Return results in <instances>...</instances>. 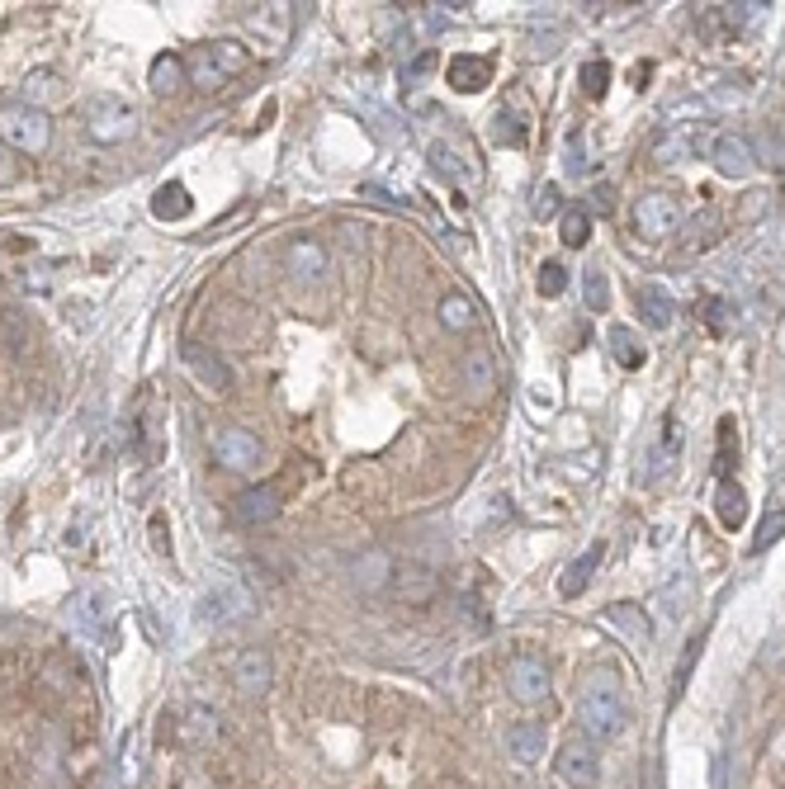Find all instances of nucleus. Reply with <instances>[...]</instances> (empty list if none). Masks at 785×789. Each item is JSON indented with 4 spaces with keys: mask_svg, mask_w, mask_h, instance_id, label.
Returning a JSON list of instances; mask_svg holds the SVG:
<instances>
[{
    "mask_svg": "<svg viewBox=\"0 0 785 789\" xmlns=\"http://www.w3.org/2000/svg\"><path fill=\"white\" fill-rule=\"evenodd\" d=\"M577 729L591 747L624 733V681L616 667L583 671V681H577Z\"/></svg>",
    "mask_w": 785,
    "mask_h": 789,
    "instance_id": "1",
    "label": "nucleus"
},
{
    "mask_svg": "<svg viewBox=\"0 0 785 789\" xmlns=\"http://www.w3.org/2000/svg\"><path fill=\"white\" fill-rule=\"evenodd\" d=\"M81 129L96 147H119L137 129V109L119 100V95H90V104L81 109Z\"/></svg>",
    "mask_w": 785,
    "mask_h": 789,
    "instance_id": "2",
    "label": "nucleus"
},
{
    "mask_svg": "<svg viewBox=\"0 0 785 789\" xmlns=\"http://www.w3.org/2000/svg\"><path fill=\"white\" fill-rule=\"evenodd\" d=\"M0 142L10 152H24V156H43L53 147V119L43 109H29V104H5L0 109Z\"/></svg>",
    "mask_w": 785,
    "mask_h": 789,
    "instance_id": "3",
    "label": "nucleus"
},
{
    "mask_svg": "<svg viewBox=\"0 0 785 789\" xmlns=\"http://www.w3.org/2000/svg\"><path fill=\"white\" fill-rule=\"evenodd\" d=\"M630 223H634V236H643V242H667V236L682 232V203L672 195H643V199H634Z\"/></svg>",
    "mask_w": 785,
    "mask_h": 789,
    "instance_id": "4",
    "label": "nucleus"
},
{
    "mask_svg": "<svg viewBox=\"0 0 785 789\" xmlns=\"http://www.w3.org/2000/svg\"><path fill=\"white\" fill-rule=\"evenodd\" d=\"M213 459L232 473H251L261 464V435L246 425H218L213 431Z\"/></svg>",
    "mask_w": 785,
    "mask_h": 789,
    "instance_id": "5",
    "label": "nucleus"
},
{
    "mask_svg": "<svg viewBox=\"0 0 785 789\" xmlns=\"http://www.w3.org/2000/svg\"><path fill=\"white\" fill-rule=\"evenodd\" d=\"M507 696L516 704H544L549 700V667H544V657L521 653V657L507 662Z\"/></svg>",
    "mask_w": 785,
    "mask_h": 789,
    "instance_id": "6",
    "label": "nucleus"
},
{
    "mask_svg": "<svg viewBox=\"0 0 785 789\" xmlns=\"http://www.w3.org/2000/svg\"><path fill=\"white\" fill-rule=\"evenodd\" d=\"M554 770H559V780L568 789H591L596 780H601V762H596V747L587 743V737H568V743L559 747V756H554Z\"/></svg>",
    "mask_w": 785,
    "mask_h": 789,
    "instance_id": "7",
    "label": "nucleus"
},
{
    "mask_svg": "<svg viewBox=\"0 0 785 789\" xmlns=\"http://www.w3.org/2000/svg\"><path fill=\"white\" fill-rule=\"evenodd\" d=\"M710 162H715V170H719V176H729V180H743L748 170L758 166V152H752V142H748L743 133L725 129V133H715V137H710Z\"/></svg>",
    "mask_w": 785,
    "mask_h": 789,
    "instance_id": "8",
    "label": "nucleus"
},
{
    "mask_svg": "<svg viewBox=\"0 0 785 789\" xmlns=\"http://www.w3.org/2000/svg\"><path fill=\"white\" fill-rule=\"evenodd\" d=\"M199 614L203 620H213V624L246 620V614H256V601H251V591L242 587V581H218V587L199 601Z\"/></svg>",
    "mask_w": 785,
    "mask_h": 789,
    "instance_id": "9",
    "label": "nucleus"
},
{
    "mask_svg": "<svg viewBox=\"0 0 785 789\" xmlns=\"http://www.w3.org/2000/svg\"><path fill=\"white\" fill-rule=\"evenodd\" d=\"M275 681V667H270V653L265 648H246L237 662H232V686L242 690L246 700H261Z\"/></svg>",
    "mask_w": 785,
    "mask_h": 789,
    "instance_id": "10",
    "label": "nucleus"
},
{
    "mask_svg": "<svg viewBox=\"0 0 785 789\" xmlns=\"http://www.w3.org/2000/svg\"><path fill=\"white\" fill-rule=\"evenodd\" d=\"M435 591H441V581H435L431 567H417V563H407V567H393V596H398L402 605H431L435 601Z\"/></svg>",
    "mask_w": 785,
    "mask_h": 789,
    "instance_id": "11",
    "label": "nucleus"
},
{
    "mask_svg": "<svg viewBox=\"0 0 785 789\" xmlns=\"http://www.w3.org/2000/svg\"><path fill=\"white\" fill-rule=\"evenodd\" d=\"M279 265H285V275H294V279H318L327 270V246L318 236H294V242L279 251Z\"/></svg>",
    "mask_w": 785,
    "mask_h": 789,
    "instance_id": "12",
    "label": "nucleus"
},
{
    "mask_svg": "<svg viewBox=\"0 0 785 789\" xmlns=\"http://www.w3.org/2000/svg\"><path fill=\"white\" fill-rule=\"evenodd\" d=\"M351 581H355V591H365V596L393 587V554L388 548H365V554L351 563Z\"/></svg>",
    "mask_w": 785,
    "mask_h": 789,
    "instance_id": "13",
    "label": "nucleus"
},
{
    "mask_svg": "<svg viewBox=\"0 0 785 789\" xmlns=\"http://www.w3.org/2000/svg\"><path fill=\"white\" fill-rule=\"evenodd\" d=\"M450 86L460 90V95H478V90H488L493 86V57H468V53H460V57H450Z\"/></svg>",
    "mask_w": 785,
    "mask_h": 789,
    "instance_id": "14",
    "label": "nucleus"
},
{
    "mask_svg": "<svg viewBox=\"0 0 785 789\" xmlns=\"http://www.w3.org/2000/svg\"><path fill=\"white\" fill-rule=\"evenodd\" d=\"M176 737L185 747H213L218 737H223V723H218V714L213 709H203V704H190L180 714V729H176Z\"/></svg>",
    "mask_w": 785,
    "mask_h": 789,
    "instance_id": "15",
    "label": "nucleus"
},
{
    "mask_svg": "<svg viewBox=\"0 0 785 789\" xmlns=\"http://www.w3.org/2000/svg\"><path fill=\"white\" fill-rule=\"evenodd\" d=\"M185 369H190L195 384H203L209 392H228L232 388V369L213 351H203V345H190V351H185Z\"/></svg>",
    "mask_w": 785,
    "mask_h": 789,
    "instance_id": "16",
    "label": "nucleus"
},
{
    "mask_svg": "<svg viewBox=\"0 0 785 789\" xmlns=\"http://www.w3.org/2000/svg\"><path fill=\"white\" fill-rule=\"evenodd\" d=\"M275 515H279V487L261 482V487H246V492L237 497V520L242 525H270Z\"/></svg>",
    "mask_w": 785,
    "mask_h": 789,
    "instance_id": "17",
    "label": "nucleus"
},
{
    "mask_svg": "<svg viewBox=\"0 0 785 789\" xmlns=\"http://www.w3.org/2000/svg\"><path fill=\"white\" fill-rule=\"evenodd\" d=\"M507 752L521 766H540L544 762V723H535V719L511 723V729H507Z\"/></svg>",
    "mask_w": 785,
    "mask_h": 789,
    "instance_id": "18",
    "label": "nucleus"
},
{
    "mask_svg": "<svg viewBox=\"0 0 785 789\" xmlns=\"http://www.w3.org/2000/svg\"><path fill=\"white\" fill-rule=\"evenodd\" d=\"M601 554H606V544H591L583 558H573L568 567H563V577H559V596H583L591 587V577H596V567H601Z\"/></svg>",
    "mask_w": 785,
    "mask_h": 789,
    "instance_id": "19",
    "label": "nucleus"
},
{
    "mask_svg": "<svg viewBox=\"0 0 785 789\" xmlns=\"http://www.w3.org/2000/svg\"><path fill=\"white\" fill-rule=\"evenodd\" d=\"M719 232H725V218L715 209H700L696 218L686 223V236H682V256H700V251H710L719 242Z\"/></svg>",
    "mask_w": 785,
    "mask_h": 789,
    "instance_id": "20",
    "label": "nucleus"
},
{
    "mask_svg": "<svg viewBox=\"0 0 785 789\" xmlns=\"http://www.w3.org/2000/svg\"><path fill=\"white\" fill-rule=\"evenodd\" d=\"M690 601H696V581L690 577H672L663 591H657V614H663V624H682L690 614Z\"/></svg>",
    "mask_w": 785,
    "mask_h": 789,
    "instance_id": "21",
    "label": "nucleus"
},
{
    "mask_svg": "<svg viewBox=\"0 0 785 789\" xmlns=\"http://www.w3.org/2000/svg\"><path fill=\"white\" fill-rule=\"evenodd\" d=\"M634 303L643 312V322L657 326V331H667L672 322H677V303H672V293L657 289V284H643V289L634 293Z\"/></svg>",
    "mask_w": 785,
    "mask_h": 789,
    "instance_id": "22",
    "label": "nucleus"
},
{
    "mask_svg": "<svg viewBox=\"0 0 785 789\" xmlns=\"http://www.w3.org/2000/svg\"><path fill=\"white\" fill-rule=\"evenodd\" d=\"M185 81H190V71H185V62L176 53H162V57H152V71H147V86L152 95H180Z\"/></svg>",
    "mask_w": 785,
    "mask_h": 789,
    "instance_id": "23",
    "label": "nucleus"
},
{
    "mask_svg": "<svg viewBox=\"0 0 785 789\" xmlns=\"http://www.w3.org/2000/svg\"><path fill=\"white\" fill-rule=\"evenodd\" d=\"M62 95V76L57 71H48V67H38V71H29L24 76V86H20V104H29V109H43L48 114V104Z\"/></svg>",
    "mask_w": 785,
    "mask_h": 789,
    "instance_id": "24",
    "label": "nucleus"
},
{
    "mask_svg": "<svg viewBox=\"0 0 785 789\" xmlns=\"http://www.w3.org/2000/svg\"><path fill=\"white\" fill-rule=\"evenodd\" d=\"M715 515H719V525H725V530H738V525H743V520H748V497H743V487L729 482V478L719 482V487H715Z\"/></svg>",
    "mask_w": 785,
    "mask_h": 789,
    "instance_id": "25",
    "label": "nucleus"
},
{
    "mask_svg": "<svg viewBox=\"0 0 785 789\" xmlns=\"http://www.w3.org/2000/svg\"><path fill=\"white\" fill-rule=\"evenodd\" d=\"M606 345H610V355H616L624 369H639L643 359H649V351H643V341H639L634 326H610V331H606Z\"/></svg>",
    "mask_w": 785,
    "mask_h": 789,
    "instance_id": "26",
    "label": "nucleus"
},
{
    "mask_svg": "<svg viewBox=\"0 0 785 789\" xmlns=\"http://www.w3.org/2000/svg\"><path fill=\"white\" fill-rule=\"evenodd\" d=\"M209 62L218 67V76H242L251 67V53L237 38H213L209 43Z\"/></svg>",
    "mask_w": 785,
    "mask_h": 789,
    "instance_id": "27",
    "label": "nucleus"
},
{
    "mask_svg": "<svg viewBox=\"0 0 785 789\" xmlns=\"http://www.w3.org/2000/svg\"><path fill=\"white\" fill-rule=\"evenodd\" d=\"M195 203H190V189H185L180 180H170V185H162L156 189V199H152V213L162 218V223H176V218H185Z\"/></svg>",
    "mask_w": 785,
    "mask_h": 789,
    "instance_id": "28",
    "label": "nucleus"
},
{
    "mask_svg": "<svg viewBox=\"0 0 785 789\" xmlns=\"http://www.w3.org/2000/svg\"><path fill=\"white\" fill-rule=\"evenodd\" d=\"M441 326L445 331H474L478 326V308L468 293H445L441 298Z\"/></svg>",
    "mask_w": 785,
    "mask_h": 789,
    "instance_id": "29",
    "label": "nucleus"
},
{
    "mask_svg": "<svg viewBox=\"0 0 785 789\" xmlns=\"http://www.w3.org/2000/svg\"><path fill=\"white\" fill-rule=\"evenodd\" d=\"M559 236H563V246H573V251L591 242V213L583 203H568V209L559 213Z\"/></svg>",
    "mask_w": 785,
    "mask_h": 789,
    "instance_id": "30",
    "label": "nucleus"
},
{
    "mask_svg": "<svg viewBox=\"0 0 785 789\" xmlns=\"http://www.w3.org/2000/svg\"><path fill=\"white\" fill-rule=\"evenodd\" d=\"M610 624H616L620 634L634 643V648H643V643H649V620H643V610H639V605H630V601L610 605Z\"/></svg>",
    "mask_w": 785,
    "mask_h": 789,
    "instance_id": "31",
    "label": "nucleus"
},
{
    "mask_svg": "<svg viewBox=\"0 0 785 789\" xmlns=\"http://www.w3.org/2000/svg\"><path fill=\"white\" fill-rule=\"evenodd\" d=\"M690 152H696V137L690 133H663L653 142V162L657 166H682V162H690Z\"/></svg>",
    "mask_w": 785,
    "mask_h": 789,
    "instance_id": "32",
    "label": "nucleus"
},
{
    "mask_svg": "<svg viewBox=\"0 0 785 789\" xmlns=\"http://www.w3.org/2000/svg\"><path fill=\"white\" fill-rule=\"evenodd\" d=\"M766 156V166H785V119H766L762 133H758V147Z\"/></svg>",
    "mask_w": 785,
    "mask_h": 789,
    "instance_id": "33",
    "label": "nucleus"
},
{
    "mask_svg": "<svg viewBox=\"0 0 785 789\" xmlns=\"http://www.w3.org/2000/svg\"><path fill=\"white\" fill-rule=\"evenodd\" d=\"M464 384L478 392V398H488V392L497 388V374H493V359L488 351H474L468 355V365H464Z\"/></svg>",
    "mask_w": 785,
    "mask_h": 789,
    "instance_id": "34",
    "label": "nucleus"
},
{
    "mask_svg": "<svg viewBox=\"0 0 785 789\" xmlns=\"http://www.w3.org/2000/svg\"><path fill=\"white\" fill-rule=\"evenodd\" d=\"M431 162H435V170H441V176H450V180H478V170L474 166H464L460 156H454V147L450 142H431Z\"/></svg>",
    "mask_w": 785,
    "mask_h": 789,
    "instance_id": "35",
    "label": "nucleus"
},
{
    "mask_svg": "<svg viewBox=\"0 0 785 789\" xmlns=\"http://www.w3.org/2000/svg\"><path fill=\"white\" fill-rule=\"evenodd\" d=\"M738 459V435H733V416L719 421V459H715V473H719V482L729 478V468Z\"/></svg>",
    "mask_w": 785,
    "mask_h": 789,
    "instance_id": "36",
    "label": "nucleus"
},
{
    "mask_svg": "<svg viewBox=\"0 0 785 789\" xmlns=\"http://www.w3.org/2000/svg\"><path fill=\"white\" fill-rule=\"evenodd\" d=\"M583 298H587V312H606L610 308V284L601 270H587L583 275Z\"/></svg>",
    "mask_w": 785,
    "mask_h": 789,
    "instance_id": "37",
    "label": "nucleus"
},
{
    "mask_svg": "<svg viewBox=\"0 0 785 789\" xmlns=\"http://www.w3.org/2000/svg\"><path fill=\"white\" fill-rule=\"evenodd\" d=\"M493 137L501 142V147H521V142H526L521 119H516L511 109H497V119H493Z\"/></svg>",
    "mask_w": 785,
    "mask_h": 789,
    "instance_id": "38",
    "label": "nucleus"
},
{
    "mask_svg": "<svg viewBox=\"0 0 785 789\" xmlns=\"http://www.w3.org/2000/svg\"><path fill=\"white\" fill-rule=\"evenodd\" d=\"M577 81L587 86V95H591V100H601V95H606V86H610V62H601V57H596V62H587V67L577 71Z\"/></svg>",
    "mask_w": 785,
    "mask_h": 789,
    "instance_id": "39",
    "label": "nucleus"
},
{
    "mask_svg": "<svg viewBox=\"0 0 785 789\" xmlns=\"http://www.w3.org/2000/svg\"><path fill=\"white\" fill-rule=\"evenodd\" d=\"M563 289H568V265H563V260H544V265H540V293H544V298H559Z\"/></svg>",
    "mask_w": 785,
    "mask_h": 789,
    "instance_id": "40",
    "label": "nucleus"
},
{
    "mask_svg": "<svg viewBox=\"0 0 785 789\" xmlns=\"http://www.w3.org/2000/svg\"><path fill=\"white\" fill-rule=\"evenodd\" d=\"M785 534V507L776 511V515H766L762 520V530H758V540H752V554H766V548H772L776 540Z\"/></svg>",
    "mask_w": 785,
    "mask_h": 789,
    "instance_id": "41",
    "label": "nucleus"
},
{
    "mask_svg": "<svg viewBox=\"0 0 785 789\" xmlns=\"http://www.w3.org/2000/svg\"><path fill=\"white\" fill-rule=\"evenodd\" d=\"M431 67H435V53H431V47H427V53H417V57H412V62H407V67H402V81H407V86H417L421 76H431Z\"/></svg>",
    "mask_w": 785,
    "mask_h": 789,
    "instance_id": "42",
    "label": "nucleus"
},
{
    "mask_svg": "<svg viewBox=\"0 0 785 789\" xmlns=\"http://www.w3.org/2000/svg\"><path fill=\"white\" fill-rule=\"evenodd\" d=\"M554 213H563L559 209V185H540L535 189V218H554Z\"/></svg>",
    "mask_w": 785,
    "mask_h": 789,
    "instance_id": "43",
    "label": "nucleus"
},
{
    "mask_svg": "<svg viewBox=\"0 0 785 789\" xmlns=\"http://www.w3.org/2000/svg\"><path fill=\"white\" fill-rule=\"evenodd\" d=\"M700 643H705L700 634H696V638H690V643H686V653H682V667H677V690L686 686V676H690V662H696V657H700Z\"/></svg>",
    "mask_w": 785,
    "mask_h": 789,
    "instance_id": "44",
    "label": "nucleus"
},
{
    "mask_svg": "<svg viewBox=\"0 0 785 789\" xmlns=\"http://www.w3.org/2000/svg\"><path fill=\"white\" fill-rule=\"evenodd\" d=\"M176 789H218V780L209 776V770H185Z\"/></svg>",
    "mask_w": 785,
    "mask_h": 789,
    "instance_id": "45",
    "label": "nucleus"
},
{
    "mask_svg": "<svg viewBox=\"0 0 785 789\" xmlns=\"http://www.w3.org/2000/svg\"><path fill=\"white\" fill-rule=\"evenodd\" d=\"M14 176H20V162H14V152L0 142V185H10Z\"/></svg>",
    "mask_w": 785,
    "mask_h": 789,
    "instance_id": "46",
    "label": "nucleus"
},
{
    "mask_svg": "<svg viewBox=\"0 0 785 789\" xmlns=\"http://www.w3.org/2000/svg\"><path fill=\"white\" fill-rule=\"evenodd\" d=\"M725 298H710V303H705V322H710V331H725Z\"/></svg>",
    "mask_w": 785,
    "mask_h": 789,
    "instance_id": "47",
    "label": "nucleus"
},
{
    "mask_svg": "<svg viewBox=\"0 0 785 789\" xmlns=\"http://www.w3.org/2000/svg\"><path fill=\"white\" fill-rule=\"evenodd\" d=\"M152 544L162 548V554H170V530H166V520H162V515H152Z\"/></svg>",
    "mask_w": 785,
    "mask_h": 789,
    "instance_id": "48",
    "label": "nucleus"
},
{
    "mask_svg": "<svg viewBox=\"0 0 785 789\" xmlns=\"http://www.w3.org/2000/svg\"><path fill=\"white\" fill-rule=\"evenodd\" d=\"M766 209V195H748V203H743V218H758Z\"/></svg>",
    "mask_w": 785,
    "mask_h": 789,
    "instance_id": "49",
    "label": "nucleus"
}]
</instances>
